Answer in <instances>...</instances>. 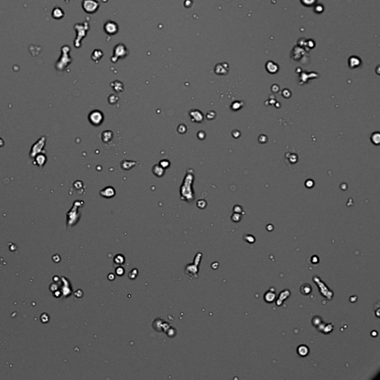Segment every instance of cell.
<instances>
[{
    "label": "cell",
    "instance_id": "5bb4252c",
    "mask_svg": "<svg viewBox=\"0 0 380 380\" xmlns=\"http://www.w3.org/2000/svg\"><path fill=\"white\" fill-rule=\"evenodd\" d=\"M244 238L245 241H247V242L249 243V244H252V243L255 241V238L251 235H246L244 237Z\"/></svg>",
    "mask_w": 380,
    "mask_h": 380
},
{
    "label": "cell",
    "instance_id": "ffe728a7",
    "mask_svg": "<svg viewBox=\"0 0 380 380\" xmlns=\"http://www.w3.org/2000/svg\"><path fill=\"white\" fill-rule=\"evenodd\" d=\"M282 95L284 97L289 98L291 96V92L288 89H284L282 91Z\"/></svg>",
    "mask_w": 380,
    "mask_h": 380
},
{
    "label": "cell",
    "instance_id": "ac0fdd59",
    "mask_svg": "<svg viewBox=\"0 0 380 380\" xmlns=\"http://www.w3.org/2000/svg\"><path fill=\"white\" fill-rule=\"evenodd\" d=\"M258 142L260 144H265L267 142V137L264 134H261L258 137Z\"/></svg>",
    "mask_w": 380,
    "mask_h": 380
},
{
    "label": "cell",
    "instance_id": "9a60e30c",
    "mask_svg": "<svg viewBox=\"0 0 380 380\" xmlns=\"http://www.w3.org/2000/svg\"><path fill=\"white\" fill-rule=\"evenodd\" d=\"M316 0H301V3L305 6H311L316 2Z\"/></svg>",
    "mask_w": 380,
    "mask_h": 380
},
{
    "label": "cell",
    "instance_id": "52a82bcc",
    "mask_svg": "<svg viewBox=\"0 0 380 380\" xmlns=\"http://www.w3.org/2000/svg\"><path fill=\"white\" fill-rule=\"evenodd\" d=\"M297 353L299 356L301 357H306L308 354H309V348H308L307 346L304 345V344H301L297 348Z\"/></svg>",
    "mask_w": 380,
    "mask_h": 380
},
{
    "label": "cell",
    "instance_id": "44dd1931",
    "mask_svg": "<svg viewBox=\"0 0 380 380\" xmlns=\"http://www.w3.org/2000/svg\"><path fill=\"white\" fill-rule=\"evenodd\" d=\"M313 184H314V183H313V181H312V180H307V181H306V183H305V186H306L307 188H312Z\"/></svg>",
    "mask_w": 380,
    "mask_h": 380
},
{
    "label": "cell",
    "instance_id": "7402d4cb",
    "mask_svg": "<svg viewBox=\"0 0 380 380\" xmlns=\"http://www.w3.org/2000/svg\"><path fill=\"white\" fill-rule=\"evenodd\" d=\"M232 135H233L235 138H238V137H239L240 135H241V133H240V131H238V130H234V131L232 132Z\"/></svg>",
    "mask_w": 380,
    "mask_h": 380
},
{
    "label": "cell",
    "instance_id": "ba28073f",
    "mask_svg": "<svg viewBox=\"0 0 380 380\" xmlns=\"http://www.w3.org/2000/svg\"><path fill=\"white\" fill-rule=\"evenodd\" d=\"M100 194L102 196L106 197V198H111V197L114 195V190H113L112 187H107L104 189L103 191H101Z\"/></svg>",
    "mask_w": 380,
    "mask_h": 380
},
{
    "label": "cell",
    "instance_id": "3957f363",
    "mask_svg": "<svg viewBox=\"0 0 380 380\" xmlns=\"http://www.w3.org/2000/svg\"><path fill=\"white\" fill-rule=\"evenodd\" d=\"M89 120L91 123L94 125H99L102 123L103 120V115L100 112L94 111V112L91 113L89 115Z\"/></svg>",
    "mask_w": 380,
    "mask_h": 380
},
{
    "label": "cell",
    "instance_id": "277c9868",
    "mask_svg": "<svg viewBox=\"0 0 380 380\" xmlns=\"http://www.w3.org/2000/svg\"><path fill=\"white\" fill-rule=\"evenodd\" d=\"M104 29H105V31H106L108 34L113 35L117 32L118 27H117V24H116L115 23L110 21L106 23V25H105V26H104Z\"/></svg>",
    "mask_w": 380,
    "mask_h": 380
},
{
    "label": "cell",
    "instance_id": "d6986e66",
    "mask_svg": "<svg viewBox=\"0 0 380 380\" xmlns=\"http://www.w3.org/2000/svg\"><path fill=\"white\" fill-rule=\"evenodd\" d=\"M233 210H234V212L235 213H239V214L243 212L242 207H241V206H239V205H236V206H235L234 208H233Z\"/></svg>",
    "mask_w": 380,
    "mask_h": 380
},
{
    "label": "cell",
    "instance_id": "4fadbf2b",
    "mask_svg": "<svg viewBox=\"0 0 380 380\" xmlns=\"http://www.w3.org/2000/svg\"><path fill=\"white\" fill-rule=\"evenodd\" d=\"M301 292L304 294V295H307V294L310 293V292L312 291V288H311V287L310 286V284H304V285L301 287Z\"/></svg>",
    "mask_w": 380,
    "mask_h": 380
},
{
    "label": "cell",
    "instance_id": "2e32d148",
    "mask_svg": "<svg viewBox=\"0 0 380 380\" xmlns=\"http://www.w3.org/2000/svg\"><path fill=\"white\" fill-rule=\"evenodd\" d=\"M232 220L234 222H239L241 221V215L239 213H234L232 216Z\"/></svg>",
    "mask_w": 380,
    "mask_h": 380
},
{
    "label": "cell",
    "instance_id": "8992f818",
    "mask_svg": "<svg viewBox=\"0 0 380 380\" xmlns=\"http://www.w3.org/2000/svg\"><path fill=\"white\" fill-rule=\"evenodd\" d=\"M34 157L36 165H38L39 166H42L45 165L46 162V157L45 155L39 153L38 155H36Z\"/></svg>",
    "mask_w": 380,
    "mask_h": 380
},
{
    "label": "cell",
    "instance_id": "603a6c76",
    "mask_svg": "<svg viewBox=\"0 0 380 380\" xmlns=\"http://www.w3.org/2000/svg\"><path fill=\"white\" fill-rule=\"evenodd\" d=\"M279 87L277 85H273V87H272V91H273V92H275V93L279 91Z\"/></svg>",
    "mask_w": 380,
    "mask_h": 380
},
{
    "label": "cell",
    "instance_id": "30bf717a",
    "mask_svg": "<svg viewBox=\"0 0 380 380\" xmlns=\"http://www.w3.org/2000/svg\"><path fill=\"white\" fill-rule=\"evenodd\" d=\"M359 65H360V60H359L358 57H351V58H350V60H349L350 67L354 68L358 67Z\"/></svg>",
    "mask_w": 380,
    "mask_h": 380
},
{
    "label": "cell",
    "instance_id": "7c38bea8",
    "mask_svg": "<svg viewBox=\"0 0 380 380\" xmlns=\"http://www.w3.org/2000/svg\"><path fill=\"white\" fill-rule=\"evenodd\" d=\"M52 15L55 19H61V17H63V11L60 8H57L53 11Z\"/></svg>",
    "mask_w": 380,
    "mask_h": 380
},
{
    "label": "cell",
    "instance_id": "9c48e42d",
    "mask_svg": "<svg viewBox=\"0 0 380 380\" xmlns=\"http://www.w3.org/2000/svg\"><path fill=\"white\" fill-rule=\"evenodd\" d=\"M264 299L265 301L268 303H272L273 301H274V300L276 299V293L273 292H270V291H268L265 293L264 295Z\"/></svg>",
    "mask_w": 380,
    "mask_h": 380
},
{
    "label": "cell",
    "instance_id": "7a4b0ae2",
    "mask_svg": "<svg viewBox=\"0 0 380 380\" xmlns=\"http://www.w3.org/2000/svg\"><path fill=\"white\" fill-rule=\"evenodd\" d=\"M45 137H41L36 144H34V146H32L31 148V157H34L36 156V155L40 153L42 151L43 148L45 147Z\"/></svg>",
    "mask_w": 380,
    "mask_h": 380
},
{
    "label": "cell",
    "instance_id": "e0dca14e",
    "mask_svg": "<svg viewBox=\"0 0 380 380\" xmlns=\"http://www.w3.org/2000/svg\"><path fill=\"white\" fill-rule=\"evenodd\" d=\"M243 106V103H240V102H235V103L233 104V106H232V108H233L235 111H237V110H238L240 108H241V106Z\"/></svg>",
    "mask_w": 380,
    "mask_h": 380
},
{
    "label": "cell",
    "instance_id": "8fae6325",
    "mask_svg": "<svg viewBox=\"0 0 380 380\" xmlns=\"http://www.w3.org/2000/svg\"><path fill=\"white\" fill-rule=\"evenodd\" d=\"M370 140H371L372 143L375 145H379V143H380V134L379 132H374L373 133L370 137Z\"/></svg>",
    "mask_w": 380,
    "mask_h": 380
},
{
    "label": "cell",
    "instance_id": "5b68a950",
    "mask_svg": "<svg viewBox=\"0 0 380 380\" xmlns=\"http://www.w3.org/2000/svg\"><path fill=\"white\" fill-rule=\"evenodd\" d=\"M266 68L267 70V71L270 74H275L279 70V66L278 65H276V63H273V62H268L266 65Z\"/></svg>",
    "mask_w": 380,
    "mask_h": 380
},
{
    "label": "cell",
    "instance_id": "6da1fadb",
    "mask_svg": "<svg viewBox=\"0 0 380 380\" xmlns=\"http://www.w3.org/2000/svg\"><path fill=\"white\" fill-rule=\"evenodd\" d=\"M99 8V3L97 2L95 0H84L82 2V8L85 12L94 13Z\"/></svg>",
    "mask_w": 380,
    "mask_h": 380
}]
</instances>
